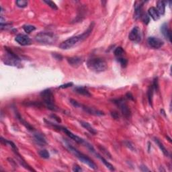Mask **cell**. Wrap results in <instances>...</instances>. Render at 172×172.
Masks as SVG:
<instances>
[{"instance_id": "1", "label": "cell", "mask_w": 172, "mask_h": 172, "mask_svg": "<svg viewBox=\"0 0 172 172\" xmlns=\"http://www.w3.org/2000/svg\"><path fill=\"white\" fill-rule=\"evenodd\" d=\"M87 66L91 71L96 73H101L108 69V64L104 59L101 58H92L87 62Z\"/></svg>"}, {"instance_id": "2", "label": "cell", "mask_w": 172, "mask_h": 172, "mask_svg": "<svg viewBox=\"0 0 172 172\" xmlns=\"http://www.w3.org/2000/svg\"><path fill=\"white\" fill-rule=\"evenodd\" d=\"M65 146L68 149V150H69L72 154L75 155L77 159H79L81 162L86 164V165H88L89 167L92 168V169H97L98 167L97 165H96V164L91 159L89 158L88 156H86V155L83 154L82 153H81L80 151H79L77 149H75V147H73V146L70 145V144H69L68 143H65Z\"/></svg>"}, {"instance_id": "3", "label": "cell", "mask_w": 172, "mask_h": 172, "mask_svg": "<svg viewBox=\"0 0 172 172\" xmlns=\"http://www.w3.org/2000/svg\"><path fill=\"white\" fill-rule=\"evenodd\" d=\"M40 97L42 98L43 102L46 107L49 110L53 111L57 110V107L55 103L54 96L49 89L44 90L40 93Z\"/></svg>"}, {"instance_id": "4", "label": "cell", "mask_w": 172, "mask_h": 172, "mask_svg": "<svg viewBox=\"0 0 172 172\" xmlns=\"http://www.w3.org/2000/svg\"><path fill=\"white\" fill-rule=\"evenodd\" d=\"M58 37L55 33L50 32H41L35 36L36 41L44 44H53L57 42Z\"/></svg>"}, {"instance_id": "5", "label": "cell", "mask_w": 172, "mask_h": 172, "mask_svg": "<svg viewBox=\"0 0 172 172\" xmlns=\"http://www.w3.org/2000/svg\"><path fill=\"white\" fill-rule=\"evenodd\" d=\"M5 55L4 63L7 65L18 67L20 65V59L9 48L5 47Z\"/></svg>"}, {"instance_id": "6", "label": "cell", "mask_w": 172, "mask_h": 172, "mask_svg": "<svg viewBox=\"0 0 172 172\" xmlns=\"http://www.w3.org/2000/svg\"><path fill=\"white\" fill-rule=\"evenodd\" d=\"M79 42H82L80 35H79V36L71 37L69 39L65 40V41L59 44V48L64 50L69 49H71V48L73 47L75 45H76Z\"/></svg>"}, {"instance_id": "7", "label": "cell", "mask_w": 172, "mask_h": 172, "mask_svg": "<svg viewBox=\"0 0 172 172\" xmlns=\"http://www.w3.org/2000/svg\"><path fill=\"white\" fill-rule=\"evenodd\" d=\"M114 102L116 103L117 106L119 107L120 110H121V112L123 113V116L125 118H129L131 116V111L130 109L129 108L128 105L127 104L126 101L124 100L123 99H119V100H114Z\"/></svg>"}, {"instance_id": "8", "label": "cell", "mask_w": 172, "mask_h": 172, "mask_svg": "<svg viewBox=\"0 0 172 172\" xmlns=\"http://www.w3.org/2000/svg\"><path fill=\"white\" fill-rule=\"evenodd\" d=\"M50 123V125H51L52 126H53V127H55V128L58 129L59 130L63 131V132H64L65 133V134H67V135L68 136H69V137L70 138H71V139H73V140H75V142H77V143L82 144V145H85V143H86V140H84V139H83V138H81L79 137V136H77V135H75V134H74L73 133H72V132H71V131L68 130L67 129L65 128V127H61V126L54 125H53V124L51 123Z\"/></svg>"}, {"instance_id": "9", "label": "cell", "mask_w": 172, "mask_h": 172, "mask_svg": "<svg viewBox=\"0 0 172 172\" xmlns=\"http://www.w3.org/2000/svg\"><path fill=\"white\" fill-rule=\"evenodd\" d=\"M147 43L149 47L155 49H159L163 46V41L157 37L151 36L147 39Z\"/></svg>"}, {"instance_id": "10", "label": "cell", "mask_w": 172, "mask_h": 172, "mask_svg": "<svg viewBox=\"0 0 172 172\" xmlns=\"http://www.w3.org/2000/svg\"><path fill=\"white\" fill-rule=\"evenodd\" d=\"M129 38L131 41L134 42H139L141 40V32L139 28L137 26L134 27L129 33Z\"/></svg>"}, {"instance_id": "11", "label": "cell", "mask_w": 172, "mask_h": 172, "mask_svg": "<svg viewBox=\"0 0 172 172\" xmlns=\"http://www.w3.org/2000/svg\"><path fill=\"white\" fill-rule=\"evenodd\" d=\"M15 40L22 46H26L31 44V39L29 36L23 34H18L15 38Z\"/></svg>"}, {"instance_id": "12", "label": "cell", "mask_w": 172, "mask_h": 172, "mask_svg": "<svg viewBox=\"0 0 172 172\" xmlns=\"http://www.w3.org/2000/svg\"><path fill=\"white\" fill-rule=\"evenodd\" d=\"M80 107L85 111V112H86L87 113L92 114V115H95V116H103L104 115V113H103V112H101V111H100V110H96V109L94 108H91V107H88V106H85V105H82V104H81Z\"/></svg>"}, {"instance_id": "13", "label": "cell", "mask_w": 172, "mask_h": 172, "mask_svg": "<svg viewBox=\"0 0 172 172\" xmlns=\"http://www.w3.org/2000/svg\"><path fill=\"white\" fill-rule=\"evenodd\" d=\"M34 140L40 146H44L47 144V139L43 134L40 132H36L34 134Z\"/></svg>"}, {"instance_id": "14", "label": "cell", "mask_w": 172, "mask_h": 172, "mask_svg": "<svg viewBox=\"0 0 172 172\" xmlns=\"http://www.w3.org/2000/svg\"><path fill=\"white\" fill-rule=\"evenodd\" d=\"M161 32L165 38V39H167L169 42H171V32L169 28H168V24L167 23L163 24V25L161 26Z\"/></svg>"}, {"instance_id": "15", "label": "cell", "mask_w": 172, "mask_h": 172, "mask_svg": "<svg viewBox=\"0 0 172 172\" xmlns=\"http://www.w3.org/2000/svg\"><path fill=\"white\" fill-rule=\"evenodd\" d=\"M143 1H136L134 4V18L135 19H138L140 18L142 14V7H143Z\"/></svg>"}, {"instance_id": "16", "label": "cell", "mask_w": 172, "mask_h": 172, "mask_svg": "<svg viewBox=\"0 0 172 172\" xmlns=\"http://www.w3.org/2000/svg\"><path fill=\"white\" fill-rule=\"evenodd\" d=\"M67 61L69 63L70 65L74 67H77L82 63V58L79 57H71V58L67 59Z\"/></svg>"}, {"instance_id": "17", "label": "cell", "mask_w": 172, "mask_h": 172, "mask_svg": "<svg viewBox=\"0 0 172 172\" xmlns=\"http://www.w3.org/2000/svg\"><path fill=\"white\" fill-rule=\"evenodd\" d=\"M148 14H149V16H151V17L153 18V20H155V21L158 20L160 18V15L159 14L157 9L154 7H151L149 9V10H148Z\"/></svg>"}, {"instance_id": "18", "label": "cell", "mask_w": 172, "mask_h": 172, "mask_svg": "<svg viewBox=\"0 0 172 172\" xmlns=\"http://www.w3.org/2000/svg\"><path fill=\"white\" fill-rule=\"evenodd\" d=\"M165 3L166 1H158L157 3V10L160 15H164L165 11Z\"/></svg>"}, {"instance_id": "19", "label": "cell", "mask_w": 172, "mask_h": 172, "mask_svg": "<svg viewBox=\"0 0 172 172\" xmlns=\"http://www.w3.org/2000/svg\"><path fill=\"white\" fill-rule=\"evenodd\" d=\"M81 125L83 127H84V129H86L87 130L89 131L91 134H94V135H95V134H97V131H96L94 128L92 127V125H90V123H87V122H84V121H81L80 122Z\"/></svg>"}, {"instance_id": "20", "label": "cell", "mask_w": 172, "mask_h": 172, "mask_svg": "<svg viewBox=\"0 0 172 172\" xmlns=\"http://www.w3.org/2000/svg\"><path fill=\"white\" fill-rule=\"evenodd\" d=\"M94 153L96 154V157H97V158H98L100 159L101 161V162H102L106 166V167L108 168V169H110V171H114V170H115V169H114V166L112 165L111 163H109L108 161H107V160L103 158L102 156H101L100 155H99L98 153H96V152Z\"/></svg>"}, {"instance_id": "21", "label": "cell", "mask_w": 172, "mask_h": 172, "mask_svg": "<svg viewBox=\"0 0 172 172\" xmlns=\"http://www.w3.org/2000/svg\"><path fill=\"white\" fill-rule=\"evenodd\" d=\"M75 91L81 95L85 96L86 97H90L91 96V94L89 92L86 88L84 87H76L75 88Z\"/></svg>"}, {"instance_id": "22", "label": "cell", "mask_w": 172, "mask_h": 172, "mask_svg": "<svg viewBox=\"0 0 172 172\" xmlns=\"http://www.w3.org/2000/svg\"><path fill=\"white\" fill-rule=\"evenodd\" d=\"M154 140H155V143H156L157 145H158V147L160 148V149L161 150L165 156H169V153H168L167 150L165 149V147H164V145H163V143H161V142L158 138H154Z\"/></svg>"}, {"instance_id": "23", "label": "cell", "mask_w": 172, "mask_h": 172, "mask_svg": "<svg viewBox=\"0 0 172 172\" xmlns=\"http://www.w3.org/2000/svg\"><path fill=\"white\" fill-rule=\"evenodd\" d=\"M153 91H154V89H153V86H149V89H148V91H147V96H148V100H149V103H150V105L151 106H152Z\"/></svg>"}, {"instance_id": "24", "label": "cell", "mask_w": 172, "mask_h": 172, "mask_svg": "<svg viewBox=\"0 0 172 172\" xmlns=\"http://www.w3.org/2000/svg\"><path fill=\"white\" fill-rule=\"evenodd\" d=\"M17 118H18V119L19 120V121L21 122L22 123V124H23L26 127V128L28 129H29V130H33V127H32V126H31L30 125V124H28L27 123V122H26L23 119V118H22L21 116H20V115L18 113H17Z\"/></svg>"}, {"instance_id": "25", "label": "cell", "mask_w": 172, "mask_h": 172, "mask_svg": "<svg viewBox=\"0 0 172 172\" xmlns=\"http://www.w3.org/2000/svg\"><path fill=\"white\" fill-rule=\"evenodd\" d=\"M124 53H125V51H124V49L121 47H117L114 51V55H115L116 57H117L118 58V57H122Z\"/></svg>"}, {"instance_id": "26", "label": "cell", "mask_w": 172, "mask_h": 172, "mask_svg": "<svg viewBox=\"0 0 172 172\" xmlns=\"http://www.w3.org/2000/svg\"><path fill=\"white\" fill-rule=\"evenodd\" d=\"M23 29H24V30L25 31V32L28 33V34H30V33L32 32V31H34L36 30V27H35L34 26H32V25L26 24V25L24 26Z\"/></svg>"}, {"instance_id": "27", "label": "cell", "mask_w": 172, "mask_h": 172, "mask_svg": "<svg viewBox=\"0 0 172 172\" xmlns=\"http://www.w3.org/2000/svg\"><path fill=\"white\" fill-rule=\"evenodd\" d=\"M28 1H26V0H18V1H16V4L18 7H21V8H24V7H26L28 5Z\"/></svg>"}, {"instance_id": "28", "label": "cell", "mask_w": 172, "mask_h": 172, "mask_svg": "<svg viewBox=\"0 0 172 172\" xmlns=\"http://www.w3.org/2000/svg\"><path fill=\"white\" fill-rule=\"evenodd\" d=\"M38 153H39L40 156L44 159H49L50 158L49 153L48 152L46 149H42V150H40L39 152H38Z\"/></svg>"}, {"instance_id": "29", "label": "cell", "mask_w": 172, "mask_h": 172, "mask_svg": "<svg viewBox=\"0 0 172 172\" xmlns=\"http://www.w3.org/2000/svg\"><path fill=\"white\" fill-rule=\"evenodd\" d=\"M140 18H141L142 21L144 22V24H145L147 25L149 23V22H150V18H149V16H148V14H145V13L142 14L141 16H140Z\"/></svg>"}, {"instance_id": "30", "label": "cell", "mask_w": 172, "mask_h": 172, "mask_svg": "<svg viewBox=\"0 0 172 172\" xmlns=\"http://www.w3.org/2000/svg\"><path fill=\"white\" fill-rule=\"evenodd\" d=\"M44 3H46L47 4L49 5V7H51L53 10H58V7H57V5L55 4V3L53 2V1H47V0H44Z\"/></svg>"}, {"instance_id": "31", "label": "cell", "mask_w": 172, "mask_h": 172, "mask_svg": "<svg viewBox=\"0 0 172 172\" xmlns=\"http://www.w3.org/2000/svg\"><path fill=\"white\" fill-rule=\"evenodd\" d=\"M117 60L118 61L121 63V66L123 67H126L127 64H128V61H127V59L123 58V57H118Z\"/></svg>"}, {"instance_id": "32", "label": "cell", "mask_w": 172, "mask_h": 172, "mask_svg": "<svg viewBox=\"0 0 172 172\" xmlns=\"http://www.w3.org/2000/svg\"><path fill=\"white\" fill-rule=\"evenodd\" d=\"M125 145L127 146V147H128L129 149H130L131 151H136L135 147H134V145H133V144L132 143H131V142H130V141H125Z\"/></svg>"}, {"instance_id": "33", "label": "cell", "mask_w": 172, "mask_h": 172, "mask_svg": "<svg viewBox=\"0 0 172 172\" xmlns=\"http://www.w3.org/2000/svg\"><path fill=\"white\" fill-rule=\"evenodd\" d=\"M70 103H71L74 107H75V108H79V107L81 106V103H79L78 101H77L76 100H70Z\"/></svg>"}, {"instance_id": "34", "label": "cell", "mask_w": 172, "mask_h": 172, "mask_svg": "<svg viewBox=\"0 0 172 172\" xmlns=\"http://www.w3.org/2000/svg\"><path fill=\"white\" fill-rule=\"evenodd\" d=\"M152 86L153 87V89H154L155 90H158L159 84H158V77H156V78L154 79V80H153V83Z\"/></svg>"}, {"instance_id": "35", "label": "cell", "mask_w": 172, "mask_h": 172, "mask_svg": "<svg viewBox=\"0 0 172 172\" xmlns=\"http://www.w3.org/2000/svg\"><path fill=\"white\" fill-rule=\"evenodd\" d=\"M99 148H100V149L101 150V152H103L105 155H107V157H108L109 158H111V155L110 154V153H109L108 151H107L106 149H105V148H103V147H101V146H99Z\"/></svg>"}, {"instance_id": "36", "label": "cell", "mask_w": 172, "mask_h": 172, "mask_svg": "<svg viewBox=\"0 0 172 172\" xmlns=\"http://www.w3.org/2000/svg\"><path fill=\"white\" fill-rule=\"evenodd\" d=\"M73 86V83H67V84H64V85H61L59 87V88H62V89H65V88H68L69 87H71Z\"/></svg>"}, {"instance_id": "37", "label": "cell", "mask_w": 172, "mask_h": 172, "mask_svg": "<svg viewBox=\"0 0 172 172\" xmlns=\"http://www.w3.org/2000/svg\"><path fill=\"white\" fill-rule=\"evenodd\" d=\"M73 171H75V172H77V171H82V169L79 167V165H75L73 166Z\"/></svg>"}, {"instance_id": "38", "label": "cell", "mask_w": 172, "mask_h": 172, "mask_svg": "<svg viewBox=\"0 0 172 172\" xmlns=\"http://www.w3.org/2000/svg\"><path fill=\"white\" fill-rule=\"evenodd\" d=\"M126 97H127V99L130 100H134L133 96L132 95V94L130 93V92H129V93H127V94H126Z\"/></svg>"}, {"instance_id": "39", "label": "cell", "mask_w": 172, "mask_h": 172, "mask_svg": "<svg viewBox=\"0 0 172 172\" xmlns=\"http://www.w3.org/2000/svg\"><path fill=\"white\" fill-rule=\"evenodd\" d=\"M111 114H112V117L115 118V119H117V118H118V117H119V114H118V112H112V113H111Z\"/></svg>"}, {"instance_id": "40", "label": "cell", "mask_w": 172, "mask_h": 172, "mask_svg": "<svg viewBox=\"0 0 172 172\" xmlns=\"http://www.w3.org/2000/svg\"><path fill=\"white\" fill-rule=\"evenodd\" d=\"M51 117L54 118L55 120H56V121H57V123H61V120L60 119V118L55 115V114H53V115H51Z\"/></svg>"}, {"instance_id": "41", "label": "cell", "mask_w": 172, "mask_h": 172, "mask_svg": "<svg viewBox=\"0 0 172 172\" xmlns=\"http://www.w3.org/2000/svg\"><path fill=\"white\" fill-rule=\"evenodd\" d=\"M140 170H141L142 171H149V169H147V167H146V166H145V165H141V166H140Z\"/></svg>"}, {"instance_id": "42", "label": "cell", "mask_w": 172, "mask_h": 172, "mask_svg": "<svg viewBox=\"0 0 172 172\" xmlns=\"http://www.w3.org/2000/svg\"><path fill=\"white\" fill-rule=\"evenodd\" d=\"M53 56H54V57L56 59H57V60H61L62 59V57L60 55H57V54H55V53H54V55H53Z\"/></svg>"}]
</instances>
